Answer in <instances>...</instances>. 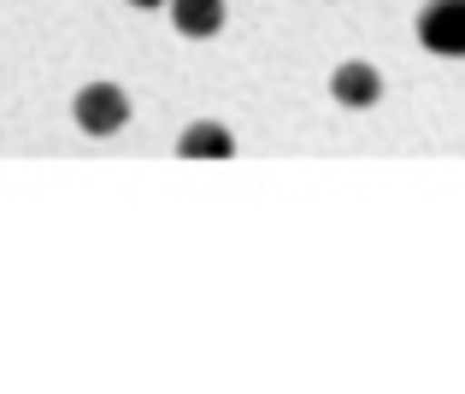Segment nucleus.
I'll list each match as a JSON object with an SVG mask.
<instances>
[{
	"instance_id": "f03ea898",
	"label": "nucleus",
	"mask_w": 465,
	"mask_h": 394,
	"mask_svg": "<svg viewBox=\"0 0 465 394\" xmlns=\"http://www.w3.org/2000/svg\"><path fill=\"white\" fill-rule=\"evenodd\" d=\"M419 42L442 59H465V0H430L419 12Z\"/></svg>"
},
{
	"instance_id": "7ed1b4c3",
	"label": "nucleus",
	"mask_w": 465,
	"mask_h": 394,
	"mask_svg": "<svg viewBox=\"0 0 465 394\" xmlns=\"http://www.w3.org/2000/svg\"><path fill=\"white\" fill-rule=\"evenodd\" d=\"M330 94H336L341 106H353V113H365V106L383 101V77H377V65H365V59H348V65L330 71Z\"/></svg>"
},
{
	"instance_id": "423d86ee",
	"label": "nucleus",
	"mask_w": 465,
	"mask_h": 394,
	"mask_svg": "<svg viewBox=\"0 0 465 394\" xmlns=\"http://www.w3.org/2000/svg\"><path fill=\"white\" fill-rule=\"evenodd\" d=\"M130 6H171V0H130Z\"/></svg>"
},
{
	"instance_id": "20e7f679",
	"label": "nucleus",
	"mask_w": 465,
	"mask_h": 394,
	"mask_svg": "<svg viewBox=\"0 0 465 394\" xmlns=\"http://www.w3.org/2000/svg\"><path fill=\"white\" fill-rule=\"evenodd\" d=\"M171 24L189 42H206V35L224 30V0H171Z\"/></svg>"
},
{
	"instance_id": "39448f33",
	"label": "nucleus",
	"mask_w": 465,
	"mask_h": 394,
	"mask_svg": "<svg viewBox=\"0 0 465 394\" xmlns=\"http://www.w3.org/2000/svg\"><path fill=\"white\" fill-rule=\"evenodd\" d=\"M177 153L183 159H230L236 153V135H230L224 124H189L177 135Z\"/></svg>"
},
{
	"instance_id": "f257e3e1",
	"label": "nucleus",
	"mask_w": 465,
	"mask_h": 394,
	"mask_svg": "<svg viewBox=\"0 0 465 394\" xmlns=\"http://www.w3.org/2000/svg\"><path fill=\"white\" fill-rule=\"evenodd\" d=\"M71 118L89 135H118L130 124V94L118 89V83H83L77 101H71Z\"/></svg>"
}]
</instances>
